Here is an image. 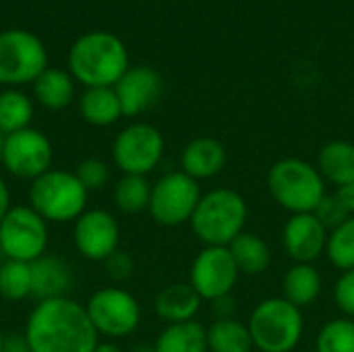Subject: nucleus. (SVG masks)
<instances>
[{
  "instance_id": "24",
  "label": "nucleus",
  "mask_w": 354,
  "mask_h": 352,
  "mask_svg": "<svg viewBox=\"0 0 354 352\" xmlns=\"http://www.w3.org/2000/svg\"><path fill=\"white\" fill-rule=\"evenodd\" d=\"M156 352H207V328L199 322L170 324L153 342Z\"/></svg>"
},
{
  "instance_id": "29",
  "label": "nucleus",
  "mask_w": 354,
  "mask_h": 352,
  "mask_svg": "<svg viewBox=\"0 0 354 352\" xmlns=\"http://www.w3.org/2000/svg\"><path fill=\"white\" fill-rule=\"evenodd\" d=\"M33 293L31 263L4 259L0 263V299L6 303H21Z\"/></svg>"
},
{
  "instance_id": "25",
  "label": "nucleus",
  "mask_w": 354,
  "mask_h": 352,
  "mask_svg": "<svg viewBox=\"0 0 354 352\" xmlns=\"http://www.w3.org/2000/svg\"><path fill=\"white\" fill-rule=\"evenodd\" d=\"M35 100L48 110H62L75 98V81L60 68H46L33 81Z\"/></svg>"
},
{
  "instance_id": "14",
  "label": "nucleus",
  "mask_w": 354,
  "mask_h": 352,
  "mask_svg": "<svg viewBox=\"0 0 354 352\" xmlns=\"http://www.w3.org/2000/svg\"><path fill=\"white\" fill-rule=\"evenodd\" d=\"M73 245L89 261H106L118 251L120 224L108 210H87L73 222Z\"/></svg>"
},
{
  "instance_id": "26",
  "label": "nucleus",
  "mask_w": 354,
  "mask_h": 352,
  "mask_svg": "<svg viewBox=\"0 0 354 352\" xmlns=\"http://www.w3.org/2000/svg\"><path fill=\"white\" fill-rule=\"evenodd\" d=\"M255 344L249 326L232 319H214L207 328V352H253Z\"/></svg>"
},
{
  "instance_id": "13",
  "label": "nucleus",
  "mask_w": 354,
  "mask_h": 352,
  "mask_svg": "<svg viewBox=\"0 0 354 352\" xmlns=\"http://www.w3.org/2000/svg\"><path fill=\"white\" fill-rule=\"evenodd\" d=\"M241 272L228 251V247H203L189 272V284L203 301H216L220 297L232 295L239 284Z\"/></svg>"
},
{
  "instance_id": "36",
  "label": "nucleus",
  "mask_w": 354,
  "mask_h": 352,
  "mask_svg": "<svg viewBox=\"0 0 354 352\" xmlns=\"http://www.w3.org/2000/svg\"><path fill=\"white\" fill-rule=\"evenodd\" d=\"M212 311H214V317L216 319H232L234 313H236V301L232 295H226V297H220L216 301H212Z\"/></svg>"
},
{
  "instance_id": "42",
  "label": "nucleus",
  "mask_w": 354,
  "mask_h": 352,
  "mask_svg": "<svg viewBox=\"0 0 354 352\" xmlns=\"http://www.w3.org/2000/svg\"><path fill=\"white\" fill-rule=\"evenodd\" d=\"M2 151H4V135L0 133V166H2Z\"/></svg>"
},
{
  "instance_id": "22",
  "label": "nucleus",
  "mask_w": 354,
  "mask_h": 352,
  "mask_svg": "<svg viewBox=\"0 0 354 352\" xmlns=\"http://www.w3.org/2000/svg\"><path fill=\"white\" fill-rule=\"evenodd\" d=\"M228 251L241 274L259 276V274H266L272 266V249L266 243V239H261L255 232L245 230L243 234H239L228 245Z\"/></svg>"
},
{
  "instance_id": "6",
  "label": "nucleus",
  "mask_w": 354,
  "mask_h": 352,
  "mask_svg": "<svg viewBox=\"0 0 354 352\" xmlns=\"http://www.w3.org/2000/svg\"><path fill=\"white\" fill-rule=\"evenodd\" d=\"M247 326L259 352H292L303 338L305 317L284 297H272L251 311Z\"/></svg>"
},
{
  "instance_id": "16",
  "label": "nucleus",
  "mask_w": 354,
  "mask_h": 352,
  "mask_svg": "<svg viewBox=\"0 0 354 352\" xmlns=\"http://www.w3.org/2000/svg\"><path fill=\"white\" fill-rule=\"evenodd\" d=\"M162 77L151 66H133L114 85L122 116H139L153 108L162 95Z\"/></svg>"
},
{
  "instance_id": "33",
  "label": "nucleus",
  "mask_w": 354,
  "mask_h": 352,
  "mask_svg": "<svg viewBox=\"0 0 354 352\" xmlns=\"http://www.w3.org/2000/svg\"><path fill=\"white\" fill-rule=\"evenodd\" d=\"M313 214L319 218V222H322L328 230L338 228L340 224H344V222L351 218V214H348V212L344 210V205L338 201L336 193H328V195L322 199V203L315 207Z\"/></svg>"
},
{
  "instance_id": "5",
  "label": "nucleus",
  "mask_w": 354,
  "mask_h": 352,
  "mask_svg": "<svg viewBox=\"0 0 354 352\" xmlns=\"http://www.w3.org/2000/svg\"><path fill=\"white\" fill-rule=\"evenodd\" d=\"M29 207H33L48 224L75 222L87 212L89 191L81 185L75 172L50 168L29 183Z\"/></svg>"
},
{
  "instance_id": "28",
  "label": "nucleus",
  "mask_w": 354,
  "mask_h": 352,
  "mask_svg": "<svg viewBox=\"0 0 354 352\" xmlns=\"http://www.w3.org/2000/svg\"><path fill=\"white\" fill-rule=\"evenodd\" d=\"M33 118L31 98L19 89H4L0 93V133L10 135L29 129Z\"/></svg>"
},
{
  "instance_id": "20",
  "label": "nucleus",
  "mask_w": 354,
  "mask_h": 352,
  "mask_svg": "<svg viewBox=\"0 0 354 352\" xmlns=\"http://www.w3.org/2000/svg\"><path fill=\"white\" fill-rule=\"evenodd\" d=\"M315 166L324 180L336 189L351 185L354 183V143L344 139L326 143L317 154Z\"/></svg>"
},
{
  "instance_id": "4",
  "label": "nucleus",
  "mask_w": 354,
  "mask_h": 352,
  "mask_svg": "<svg viewBox=\"0 0 354 352\" xmlns=\"http://www.w3.org/2000/svg\"><path fill=\"white\" fill-rule=\"evenodd\" d=\"M268 191L272 199L290 216L313 214L328 195L326 180L317 166L301 158L278 160L268 172Z\"/></svg>"
},
{
  "instance_id": "37",
  "label": "nucleus",
  "mask_w": 354,
  "mask_h": 352,
  "mask_svg": "<svg viewBox=\"0 0 354 352\" xmlns=\"http://www.w3.org/2000/svg\"><path fill=\"white\" fill-rule=\"evenodd\" d=\"M4 352H31L25 334L23 332L4 334Z\"/></svg>"
},
{
  "instance_id": "43",
  "label": "nucleus",
  "mask_w": 354,
  "mask_h": 352,
  "mask_svg": "<svg viewBox=\"0 0 354 352\" xmlns=\"http://www.w3.org/2000/svg\"><path fill=\"white\" fill-rule=\"evenodd\" d=\"M0 352H4V332L0 330Z\"/></svg>"
},
{
  "instance_id": "8",
  "label": "nucleus",
  "mask_w": 354,
  "mask_h": 352,
  "mask_svg": "<svg viewBox=\"0 0 354 352\" xmlns=\"http://www.w3.org/2000/svg\"><path fill=\"white\" fill-rule=\"evenodd\" d=\"M201 195V187L195 178H191L183 170H172L162 174L151 185L147 212L156 224L176 228L191 222Z\"/></svg>"
},
{
  "instance_id": "27",
  "label": "nucleus",
  "mask_w": 354,
  "mask_h": 352,
  "mask_svg": "<svg viewBox=\"0 0 354 352\" xmlns=\"http://www.w3.org/2000/svg\"><path fill=\"white\" fill-rule=\"evenodd\" d=\"M114 203L122 214H141L147 212L151 199V183L147 176L122 174L114 185Z\"/></svg>"
},
{
  "instance_id": "23",
  "label": "nucleus",
  "mask_w": 354,
  "mask_h": 352,
  "mask_svg": "<svg viewBox=\"0 0 354 352\" xmlns=\"http://www.w3.org/2000/svg\"><path fill=\"white\" fill-rule=\"evenodd\" d=\"M79 112L93 127H110L122 118V108L114 87H87L79 100Z\"/></svg>"
},
{
  "instance_id": "19",
  "label": "nucleus",
  "mask_w": 354,
  "mask_h": 352,
  "mask_svg": "<svg viewBox=\"0 0 354 352\" xmlns=\"http://www.w3.org/2000/svg\"><path fill=\"white\" fill-rule=\"evenodd\" d=\"M31 280H33L31 297L37 301H46V299L66 297L73 282V274L66 261L46 253L44 257L31 263Z\"/></svg>"
},
{
  "instance_id": "10",
  "label": "nucleus",
  "mask_w": 354,
  "mask_h": 352,
  "mask_svg": "<svg viewBox=\"0 0 354 352\" xmlns=\"http://www.w3.org/2000/svg\"><path fill=\"white\" fill-rule=\"evenodd\" d=\"M48 68V52L41 39L25 29L0 31V83H33Z\"/></svg>"
},
{
  "instance_id": "9",
  "label": "nucleus",
  "mask_w": 354,
  "mask_h": 352,
  "mask_svg": "<svg viewBox=\"0 0 354 352\" xmlns=\"http://www.w3.org/2000/svg\"><path fill=\"white\" fill-rule=\"evenodd\" d=\"M85 311L95 332L108 340H120L131 336L141 324V305L133 293L122 286H106L95 290Z\"/></svg>"
},
{
  "instance_id": "18",
  "label": "nucleus",
  "mask_w": 354,
  "mask_h": 352,
  "mask_svg": "<svg viewBox=\"0 0 354 352\" xmlns=\"http://www.w3.org/2000/svg\"><path fill=\"white\" fill-rule=\"evenodd\" d=\"M201 303L203 299L195 293V288L189 282H176L160 290V295L153 301V311L166 326L185 324L197 317Z\"/></svg>"
},
{
  "instance_id": "1",
  "label": "nucleus",
  "mask_w": 354,
  "mask_h": 352,
  "mask_svg": "<svg viewBox=\"0 0 354 352\" xmlns=\"http://www.w3.org/2000/svg\"><path fill=\"white\" fill-rule=\"evenodd\" d=\"M23 334L31 352H93L100 344L85 305L71 297L37 301Z\"/></svg>"
},
{
  "instance_id": "39",
  "label": "nucleus",
  "mask_w": 354,
  "mask_h": 352,
  "mask_svg": "<svg viewBox=\"0 0 354 352\" xmlns=\"http://www.w3.org/2000/svg\"><path fill=\"white\" fill-rule=\"evenodd\" d=\"M10 207H12V205H10V189H8L6 180L0 176V222H2V218L8 214Z\"/></svg>"
},
{
  "instance_id": "41",
  "label": "nucleus",
  "mask_w": 354,
  "mask_h": 352,
  "mask_svg": "<svg viewBox=\"0 0 354 352\" xmlns=\"http://www.w3.org/2000/svg\"><path fill=\"white\" fill-rule=\"evenodd\" d=\"M127 352H156L153 344H145V342H139V344H133Z\"/></svg>"
},
{
  "instance_id": "17",
  "label": "nucleus",
  "mask_w": 354,
  "mask_h": 352,
  "mask_svg": "<svg viewBox=\"0 0 354 352\" xmlns=\"http://www.w3.org/2000/svg\"><path fill=\"white\" fill-rule=\"evenodd\" d=\"M228 151L216 137H197L180 151V170L191 178L209 180L226 168Z\"/></svg>"
},
{
  "instance_id": "21",
  "label": "nucleus",
  "mask_w": 354,
  "mask_h": 352,
  "mask_svg": "<svg viewBox=\"0 0 354 352\" xmlns=\"http://www.w3.org/2000/svg\"><path fill=\"white\" fill-rule=\"evenodd\" d=\"M322 284V274L313 263H292L282 278V297L303 309L319 299Z\"/></svg>"
},
{
  "instance_id": "2",
  "label": "nucleus",
  "mask_w": 354,
  "mask_h": 352,
  "mask_svg": "<svg viewBox=\"0 0 354 352\" xmlns=\"http://www.w3.org/2000/svg\"><path fill=\"white\" fill-rule=\"evenodd\" d=\"M71 77L87 87H114L131 68L129 52L120 37L108 31L81 35L68 52Z\"/></svg>"
},
{
  "instance_id": "3",
  "label": "nucleus",
  "mask_w": 354,
  "mask_h": 352,
  "mask_svg": "<svg viewBox=\"0 0 354 352\" xmlns=\"http://www.w3.org/2000/svg\"><path fill=\"white\" fill-rule=\"evenodd\" d=\"M247 218L249 205L245 197L234 189L220 187L201 195L189 224L203 247H228L245 232Z\"/></svg>"
},
{
  "instance_id": "12",
  "label": "nucleus",
  "mask_w": 354,
  "mask_h": 352,
  "mask_svg": "<svg viewBox=\"0 0 354 352\" xmlns=\"http://www.w3.org/2000/svg\"><path fill=\"white\" fill-rule=\"evenodd\" d=\"M54 147L37 129H23L10 135H4L2 168L21 180H35L52 168Z\"/></svg>"
},
{
  "instance_id": "15",
  "label": "nucleus",
  "mask_w": 354,
  "mask_h": 352,
  "mask_svg": "<svg viewBox=\"0 0 354 352\" xmlns=\"http://www.w3.org/2000/svg\"><path fill=\"white\" fill-rule=\"evenodd\" d=\"M328 234L315 214H295L282 228V247L292 263H313L326 253Z\"/></svg>"
},
{
  "instance_id": "11",
  "label": "nucleus",
  "mask_w": 354,
  "mask_h": 352,
  "mask_svg": "<svg viewBox=\"0 0 354 352\" xmlns=\"http://www.w3.org/2000/svg\"><path fill=\"white\" fill-rule=\"evenodd\" d=\"M164 135L149 122H133L124 127L112 143L114 166L122 174L147 176L164 158Z\"/></svg>"
},
{
  "instance_id": "31",
  "label": "nucleus",
  "mask_w": 354,
  "mask_h": 352,
  "mask_svg": "<svg viewBox=\"0 0 354 352\" xmlns=\"http://www.w3.org/2000/svg\"><path fill=\"white\" fill-rule=\"evenodd\" d=\"M315 352H354V319H330L315 338Z\"/></svg>"
},
{
  "instance_id": "7",
  "label": "nucleus",
  "mask_w": 354,
  "mask_h": 352,
  "mask_svg": "<svg viewBox=\"0 0 354 352\" xmlns=\"http://www.w3.org/2000/svg\"><path fill=\"white\" fill-rule=\"evenodd\" d=\"M50 224L29 205H12L0 222V253L4 259L33 263L48 253Z\"/></svg>"
},
{
  "instance_id": "35",
  "label": "nucleus",
  "mask_w": 354,
  "mask_h": 352,
  "mask_svg": "<svg viewBox=\"0 0 354 352\" xmlns=\"http://www.w3.org/2000/svg\"><path fill=\"white\" fill-rule=\"evenodd\" d=\"M104 266H106L108 278L114 280V282H127V280L133 276V272H135V261H133V257H131L129 253L120 251V249H118L116 253H112V255L104 261Z\"/></svg>"
},
{
  "instance_id": "38",
  "label": "nucleus",
  "mask_w": 354,
  "mask_h": 352,
  "mask_svg": "<svg viewBox=\"0 0 354 352\" xmlns=\"http://www.w3.org/2000/svg\"><path fill=\"white\" fill-rule=\"evenodd\" d=\"M336 197H338V201L344 205V210L354 216V183L351 185H344V187H338L336 189Z\"/></svg>"
},
{
  "instance_id": "40",
  "label": "nucleus",
  "mask_w": 354,
  "mask_h": 352,
  "mask_svg": "<svg viewBox=\"0 0 354 352\" xmlns=\"http://www.w3.org/2000/svg\"><path fill=\"white\" fill-rule=\"evenodd\" d=\"M93 352H127L122 351L116 342H112V340H106V342H100L97 346H95V351Z\"/></svg>"
},
{
  "instance_id": "34",
  "label": "nucleus",
  "mask_w": 354,
  "mask_h": 352,
  "mask_svg": "<svg viewBox=\"0 0 354 352\" xmlns=\"http://www.w3.org/2000/svg\"><path fill=\"white\" fill-rule=\"evenodd\" d=\"M334 303L344 313V317L354 319V270L342 272L334 284Z\"/></svg>"
},
{
  "instance_id": "30",
  "label": "nucleus",
  "mask_w": 354,
  "mask_h": 352,
  "mask_svg": "<svg viewBox=\"0 0 354 352\" xmlns=\"http://www.w3.org/2000/svg\"><path fill=\"white\" fill-rule=\"evenodd\" d=\"M326 257L340 272L354 270V216H351L338 228L330 230Z\"/></svg>"
},
{
  "instance_id": "32",
  "label": "nucleus",
  "mask_w": 354,
  "mask_h": 352,
  "mask_svg": "<svg viewBox=\"0 0 354 352\" xmlns=\"http://www.w3.org/2000/svg\"><path fill=\"white\" fill-rule=\"evenodd\" d=\"M73 172L77 174V178L89 193L102 191L110 183V166L100 158H87V160L79 162Z\"/></svg>"
}]
</instances>
